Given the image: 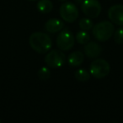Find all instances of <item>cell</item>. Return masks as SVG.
Segmentation results:
<instances>
[{
  "label": "cell",
  "mask_w": 123,
  "mask_h": 123,
  "mask_svg": "<svg viewBox=\"0 0 123 123\" xmlns=\"http://www.w3.org/2000/svg\"><path fill=\"white\" fill-rule=\"evenodd\" d=\"M64 27V23L58 19H51L45 24V30L49 33H56Z\"/></svg>",
  "instance_id": "10"
},
{
  "label": "cell",
  "mask_w": 123,
  "mask_h": 123,
  "mask_svg": "<svg viewBox=\"0 0 123 123\" xmlns=\"http://www.w3.org/2000/svg\"><path fill=\"white\" fill-rule=\"evenodd\" d=\"M79 25L81 30L86 31H89V30H91L94 27V23H93V21L90 19V18H89V17L81 19L80 20H79Z\"/></svg>",
  "instance_id": "15"
},
{
  "label": "cell",
  "mask_w": 123,
  "mask_h": 123,
  "mask_svg": "<svg viewBox=\"0 0 123 123\" xmlns=\"http://www.w3.org/2000/svg\"><path fill=\"white\" fill-rule=\"evenodd\" d=\"M0 121H1V120H0Z\"/></svg>",
  "instance_id": "21"
},
{
  "label": "cell",
  "mask_w": 123,
  "mask_h": 123,
  "mask_svg": "<svg viewBox=\"0 0 123 123\" xmlns=\"http://www.w3.org/2000/svg\"><path fill=\"white\" fill-rule=\"evenodd\" d=\"M111 66L106 60L98 58L93 61L89 67L90 75L95 79H103L109 74Z\"/></svg>",
  "instance_id": "3"
},
{
  "label": "cell",
  "mask_w": 123,
  "mask_h": 123,
  "mask_svg": "<svg viewBox=\"0 0 123 123\" xmlns=\"http://www.w3.org/2000/svg\"><path fill=\"white\" fill-rule=\"evenodd\" d=\"M81 9L84 15L90 19L97 18L101 13V4L98 0H84Z\"/></svg>",
  "instance_id": "7"
},
{
  "label": "cell",
  "mask_w": 123,
  "mask_h": 123,
  "mask_svg": "<svg viewBox=\"0 0 123 123\" xmlns=\"http://www.w3.org/2000/svg\"><path fill=\"white\" fill-rule=\"evenodd\" d=\"M83 1H84V0H75V2H76V4H81Z\"/></svg>",
  "instance_id": "18"
},
{
  "label": "cell",
  "mask_w": 123,
  "mask_h": 123,
  "mask_svg": "<svg viewBox=\"0 0 123 123\" xmlns=\"http://www.w3.org/2000/svg\"><path fill=\"white\" fill-rule=\"evenodd\" d=\"M59 14L62 19L68 23H73L79 16V10L77 6L70 2H66L60 7Z\"/></svg>",
  "instance_id": "5"
},
{
  "label": "cell",
  "mask_w": 123,
  "mask_h": 123,
  "mask_svg": "<svg viewBox=\"0 0 123 123\" xmlns=\"http://www.w3.org/2000/svg\"><path fill=\"white\" fill-rule=\"evenodd\" d=\"M65 55L61 50H51L46 54L45 62L46 65L52 68H58L65 63Z\"/></svg>",
  "instance_id": "6"
},
{
  "label": "cell",
  "mask_w": 123,
  "mask_h": 123,
  "mask_svg": "<svg viewBox=\"0 0 123 123\" xmlns=\"http://www.w3.org/2000/svg\"><path fill=\"white\" fill-rule=\"evenodd\" d=\"M110 20L116 25L123 26V4H115L108 10Z\"/></svg>",
  "instance_id": "8"
},
{
  "label": "cell",
  "mask_w": 123,
  "mask_h": 123,
  "mask_svg": "<svg viewBox=\"0 0 123 123\" xmlns=\"http://www.w3.org/2000/svg\"><path fill=\"white\" fill-rule=\"evenodd\" d=\"M93 30L94 38L99 41H106L113 36L115 31L114 25L109 21H101L96 24Z\"/></svg>",
  "instance_id": "2"
},
{
  "label": "cell",
  "mask_w": 123,
  "mask_h": 123,
  "mask_svg": "<svg viewBox=\"0 0 123 123\" xmlns=\"http://www.w3.org/2000/svg\"><path fill=\"white\" fill-rule=\"evenodd\" d=\"M38 78L42 81H46L50 79L51 77V71L48 68L46 67H42L41 68H40V70L38 71Z\"/></svg>",
  "instance_id": "16"
},
{
  "label": "cell",
  "mask_w": 123,
  "mask_h": 123,
  "mask_svg": "<svg viewBox=\"0 0 123 123\" xmlns=\"http://www.w3.org/2000/svg\"><path fill=\"white\" fill-rule=\"evenodd\" d=\"M75 39H76V41H77L79 44L85 45L89 41L90 36H89V34L86 31L81 30L80 31H79V32L76 34Z\"/></svg>",
  "instance_id": "14"
},
{
  "label": "cell",
  "mask_w": 123,
  "mask_h": 123,
  "mask_svg": "<svg viewBox=\"0 0 123 123\" xmlns=\"http://www.w3.org/2000/svg\"><path fill=\"white\" fill-rule=\"evenodd\" d=\"M84 60V55L82 51H76L70 53L68 57V62L72 67H78L83 63Z\"/></svg>",
  "instance_id": "11"
},
{
  "label": "cell",
  "mask_w": 123,
  "mask_h": 123,
  "mask_svg": "<svg viewBox=\"0 0 123 123\" xmlns=\"http://www.w3.org/2000/svg\"><path fill=\"white\" fill-rule=\"evenodd\" d=\"M30 46L33 50L40 54H44L51 50L52 41L47 34L43 32H34L30 36Z\"/></svg>",
  "instance_id": "1"
},
{
  "label": "cell",
  "mask_w": 123,
  "mask_h": 123,
  "mask_svg": "<svg viewBox=\"0 0 123 123\" xmlns=\"http://www.w3.org/2000/svg\"><path fill=\"white\" fill-rule=\"evenodd\" d=\"M75 38L68 29L62 30L56 37V46L61 51H69L74 46Z\"/></svg>",
  "instance_id": "4"
},
{
  "label": "cell",
  "mask_w": 123,
  "mask_h": 123,
  "mask_svg": "<svg viewBox=\"0 0 123 123\" xmlns=\"http://www.w3.org/2000/svg\"><path fill=\"white\" fill-rule=\"evenodd\" d=\"M75 79L79 82H86L90 79V73L85 68H79L74 73Z\"/></svg>",
  "instance_id": "13"
},
{
  "label": "cell",
  "mask_w": 123,
  "mask_h": 123,
  "mask_svg": "<svg viewBox=\"0 0 123 123\" xmlns=\"http://www.w3.org/2000/svg\"><path fill=\"white\" fill-rule=\"evenodd\" d=\"M61 1H65V0H61Z\"/></svg>",
  "instance_id": "20"
},
{
  "label": "cell",
  "mask_w": 123,
  "mask_h": 123,
  "mask_svg": "<svg viewBox=\"0 0 123 123\" xmlns=\"http://www.w3.org/2000/svg\"><path fill=\"white\" fill-rule=\"evenodd\" d=\"M28 1H30V2H35V1H36V0H28Z\"/></svg>",
  "instance_id": "19"
},
{
  "label": "cell",
  "mask_w": 123,
  "mask_h": 123,
  "mask_svg": "<svg viewBox=\"0 0 123 123\" xmlns=\"http://www.w3.org/2000/svg\"><path fill=\"white\" fill-rule=\"evenodd\" d=\"M114 41L116 44H123V26L114 31Z\"/></svg>",
  "instance_id": "17"
},
{
  "label": "cell",
  "mask_w": 123,
  "mask_h": 123,
  "mask_svg": "<svg viewBox=\"0 0 123 123\" xmlns=\"http://www.w3.org/2000/svg\"><path fill=\"white\" fill-rule=\"evenodd\" d=\"M84 51L85 56H87L89 58L95 59L99 57L102 53V47L99 43L91 41V42H88L87 44H85L84 47Z\"/></svg>",
  "instance_id": "9"
},
{
  "label": "cell",
  "mask_w": 123,
  "mask_h": 123,
  "mask_svg": "<svg viewBox=\"0 0 123 123\" xmlns=\"http://www.w3.org/2000/svg\"><path fill=\"white\" fill-rule=\"evenodd\" d=\"M36 7L41 14H48L52 10L53 4L51 0H39Z\"/></svg>",
  "instance_id": "12"
}]
</instances>
